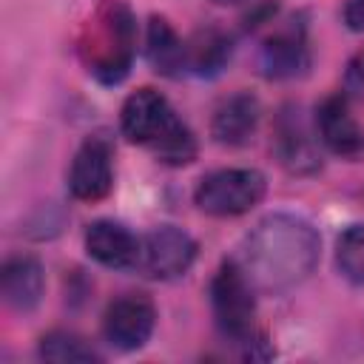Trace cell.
I'll use <instances>...</instances> for the list:
<instances>
[{
  "label": "cell",
  "instance_id": "cell-1",
  "mask_svg": "<svg viewBox=\"0 0 364 364\" xmlns=\"http://www.w3.org/2000/svg\"><path fill=\"white\" fill-rule=\"evenodd\" d=\"M318 250L321 239L307 219L270 213L247 233L239 267L256 293H284L316 270Z\"/></svg>",
  "mask_w": 364,
  "mask_h": 364
},
{
  "label": "cell",
  "instance_id": "cell-2",
  "mask_svg": "<svg viewBox=\"0 0 364 364\" xmlns=\"http://www.w3.org/2000/svg\"><path fill=\"white\" fill-rule=\"evenodd\" d=\"M119 128L131 142L151 148L156 159L168 165H188L196 156V139L191 128L154 88H136L122 102Z\"/></svg>",
  "mask_w": 364,
  "mask_h": 364
},
{
  "label": "cell",
  "instance_id": "cell-3",
  "mask_svg": "<svg viewBox=\"0 0 364 364\" xmlns=\"http://www.w3.org/2000/svg\"><path fill=\"white\" fill-rule=\"evenodd\" d=\"M91 40L85 46L88 65L102 82H119L128 74L134 57V17L119 3H105L91 26Z\"/></svg>",
  "mask_w": 364,
  "mask_h": 364
},
{
  "label": "cell",
  "instance_id": "cell-4",
  "mask_svg": "<svg viewBox=\"0 0 364 364\" xmlns=\"http://www.w3.org/2000/svg\"><path fill=\"white\" fill-rule=\"evenodd\" d=\"M264 188V176L253 168H219L199 179L193 202L210 216H239L262 202Z\"/></svg>",
  "mask_w": 364,
  "mask_h": 364
},
{
  "label": "cell",
  "instance_id": "cell-5",
  "mask_svg": "<svg viewBox=\"0 0 364 364\" xmlns=\"http://www.w3.org/2000/svg\"><path fill=\"white\" fill-rule=\"evenodd\" d=\"M210 307L219 330L233 341H247L253 336L256 316V287L239 267V262H225L210 282Z\"/></svg>",
  "mask_w": 364,
  "mask_h": 364
},
{
  "label": "cell",
  "instance_id": "cell-6",
  "mask_svg": "<svg viewBox=\"0 0 364 364\" xmlns=\"http://www.w3.org/2000/svg\"><path fill=\"white\" fill-rule=\"evenodd\" d=\"M196 259V242L191 233L173 225H159L139 239V259L136 267L148 279H176L182 276Z\"/></svg>",
  "mask_w": 364,
  "mask_h": 364
},
{
  "label": "cell",
  "instance_id": "cell-7",
  "mask_svg": "<svg viewBox=\"0 0 364 364\" xmlns=\"http://www.w3.org/2000/svg\"><path fill=\"white\" fill-rule=\"evenodd\" d=\"M156 324L154 301L142 293H125L114 299L102 316V333L117 350H139Z\"/></svg>",
  "mask_w": 364,
  "mask_h": 364
},
{
  "label": "cell",
  "instance_id": "cell-8",
  "mask_svg": "<svg viewBox=\"0 0 364 364\" xmlns=\"http://www.w3.org/2000/svg\"><path fill=\"white\" fill-rule=\"evenodd\" d=\"M114 154L108 139L102 136H88L80 151L74 154L71 171H68V188L77 199L82 202H97L102 199L111 185H114Z\"/></svg>",
  "mask_w": 364,
  "mask_h": 364
},
{
  "label": "cell",
  "instance_id": "cell-9",
  "mask_svg": "<svg viewBox=\"0 0 364 364\" xmlns=\"http://www.w3.org/2000/svg\"><path fill=\"white\" fill-rule=\"evenodd\" d=\"M85 250L102 267H114V270L136 267L139 236H134L122 222L100 219V222L88 225V230H85Z\"/></svg>",
  "mask_w": 364,
  "mask_h": 364
},
{
  "label": "cell",
  "instance_id": "cell-10",
  "mask_svg": "<svg viewBox=\"0 0 364 364\" xmlns=\"http://www.w3.org/2000/svg\"><path fill=\"white\" fill-rule=\"evenodd\" d=\"M316 125L321 142L338 156H358L364 154V128L350 114L344 97H327L316 111Z\"/></svg>",
  "mask_w": 364,
  "mask_h": 364
},
{
  "label": "cell",
  "instance_id": "cell-11",
  "mask_svg": "<svg viewBox=\"0 0 364 364\" xmlns=\"http://www.w3.org/2000/svg\"><path fill=\"white\" fill-rule=\"evenodd\" d=\"M43 287H46V276H43V264L34 256H11L3 264L0 273V290L9 307L26 313L34 310L43 299Z\"/></svg>",
  "mask_w": 364,
  "mask_h": 364
},
{
  "label": "cell",
  "instance_id": "cell-12",
  "mask_svg": "<svg viewBox=\"0 0 364 364\" xmlns=\"http://www.w3.org/2000/svg\"><path fill=\"white\" fill-rule=\"evenodd\" d=\"M259 125V102L250 94L228 97L210 119V134L219 145H245Z\"/></svg>",
  "mask_w": 364,
  "mask_h": 364
},
{
  "label": "cell",
  "instance_id": "cell-13",
  "mask_svg": "<svg viewBox=\"0 0 364 364\" xmlns=\"http://www.w3.org/2000/svg\"><path fill=\"white\" fill-rule=\"evenodd\" d=\"M307 63H310V54L299 31H279L270 40H264L259 51V68L270 80H290L301 74Z\"/></svg>",
  "mask_w": 364,
  "mask_h": 364
},
{
  "label": "cell",
  "instance_id": "cell-14",
  "mask_svg": "<svg viewBox=\"0 0 364 364\" xmlns=\"http://www.w3.org/2000/svg\"><path fill=\"white\" fill-rule=\"evenodd\" d=\"M148 60L162 74H173V68H185V43L159 17H154L148 26Z\"/></svg>",
  "mask_w": 364,
  "mask_h": 364
},
{
  "label": "cell",
  "instance_id": "cell-15",
  "mask_svg": "<svg viewBox=\"0 0 364 364\" xmlns=\"http://www.w3.org/2000/svg\"><path fill=\"white\" fill-rule=\"evenodd\" d=\"M230 57V43L219 31H202L185 46V65L196 74H216Z\"/></svg>",
  "mask_w": 364,
  "mask_h": 364
},
{
  "label": "cell",
  "instance_id": "cell-16",
  "mask_svg": "<svg viewBox=\"0 0 364 364\" xmlns=\"http://www.w3.org/2000/svg\"><path fill=\"white\" fill-rule=\"evenodd\" d=\"M40 355L46 361H57V364H85V361H97V350L80 338L77 333L68 330H54L48 336L40 338Z\"/></svg>",
  "mask_w": 364,
  "mask_h": 364
},
{
  "label": "cell",
  "instance_id": "cell-17",
  "mask_svg": "<svg viewBox=\"0 0 364 364\" xmlns=\"http://www.w3.org/2000/svg\"><path fill=\"white\" fill-rule=\"evenodd\" d=\"M336 262L350 282L364 284V225H353L338 236Z\"/></svg>",
  "mask_w": 364,
  "mask_h": 364
},
{
  "label": "cell",
  "instance_id": "cell-18",
  "mask_svg": "<svg viewBox=\"0 0 364 364\" xmlns=\"http://www.w3.org/2000/svg\"><path fill=\"white\" fill-rule=\"evenodd\" d=\"M282 156L284 162H290L296 171L301 168H313L316 165V154H313V142L310 136H304V131L299 128V122H290L282 128Z\"/></svg>",
  "mask_w": 364,
  "mask_h": 364
},
{
  "label": "cell",
  "instance_id": "cell-19",
  "mask_svg": "<svg viewBox=\"0 0 364 364\" xmlns=\"http://www.w3.org/2000/svg\"><path fill=\"white\" fill-rule=\"evenodd\" d=\"M344 23L350 31L364 34V0H347L344 6Z\"/></svg>",
  "mask_w": 364,
  "mask_h": 364
},
{
  "label": "cell",
  "instance_id": "cell-20",
  "mask_svg": "<svg viewBox=\"0 0 364 364\" xmlns=\"http://www.w3.org/2000/svg\"><path fill=\"white\" fill-rule=\"evenodd\" d=\"M216 3H222V6H228V3H239V0H216Z\"/></svg>",
  "mask_w": 364,
  "mask_h": 364
}]
</instances>
